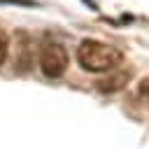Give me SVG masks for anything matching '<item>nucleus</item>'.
<instances>
[{
  "label": "nucleus",
  "instance_id": "1",
  "mask_svg": "<svg viewBox=\"0 0 149 149\" xmlns=\"http://www.w3.org/2000/svg\"><path fill=\"white\" fill-rule=\"evenodd\" d=\"M77 61L88 72H107L121 63V51L98 40H84L77 47Z\"/></svg>",
  "mask_w": 149,
  "mask_h": 149
},
{
  "label": "nucleus",
  "instance_id": "2",
  "mask_svg": "<svg viewBox=\"0 0 149 149\" xmlns=\"http://www.w3.org/2000/svg\"><path fill=\"white\" fill-rule=\"evenodd\" d=\"M70 56L58 42H44L40 49V68L47 77H61L68 70Z\"/></svg>",
  "mask_w": 149,
  "mask_h": 149
},
{
  "label": "nucleus",
  "instance_id": "3",
  "mask_svg": "<svg viewBox=\"0 0 149 149\" xmlns=\"http://www.w3.org/2000/svg\"><path fill=\"white\" fill-rule=\"evenodd\" d=\"M19 44H21V51L16 54V70H21V72H26V70H30V65H33V51H30V40L26 37V33H19Z\"/></svg>",
  "mask_w": 149,
  "mask_h": 149
},
{
  "label": "nucleus",
  "instance_id": "4",
  "mask_svg": "<svg viewBox=\"0 0 149 149\" xmlns=\"http://www.w3.org/2000/svg\"><path fill=\"white\" fill-rule=\"evenodd\" d=\"M126 84H128V72H116V74H112V77L100 79V81L95 84V88H98L100 93H112V91L123 88Z\"/></svg>",
  "mask_w": 149,
  "mask_h": 149
},
{
  "label": "nucleus",
  "instance_id": "5",
  "mask_svg": "<svg viewBox=\"0 0 149 149\" xmlns=\"http://www.w3.org/2000/svg\"><path fill=\"white\" fill-rule=\"evenodd\" d=\"M7 47H9V42H7V35L0 30V63H5V58H7Z\"/></svg>",
  "mask_w": 149,
  "mask_h": 149
},
{
  "label": "nucleus",
  "instance_id": "6",
  "mask_svg": "<svg viewBox=\"0 0 149 149\" xmlns=\"http://www.w3.org/2000/svg\"><path fill=\"white\" fill-rule=\"evenodd\" d=\"M140 93L149 98V79H142V81H140Z\"/></svg>",
  "mask_w": 149,
  "mask_h": 149
}]
</instances>
